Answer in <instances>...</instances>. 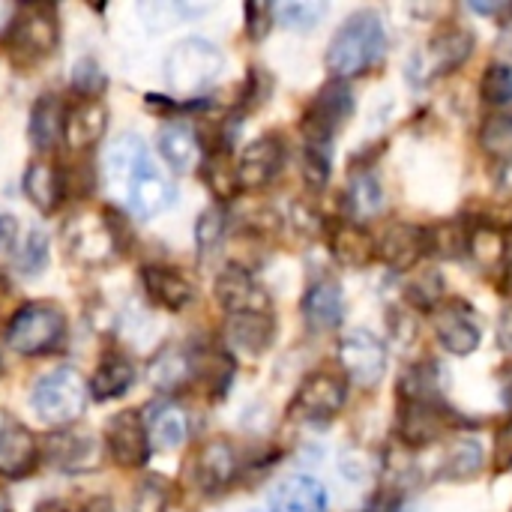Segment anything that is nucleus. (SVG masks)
Returning a JSON list of instances; mask_svg holds the SVG:
<instances>
[{
    "instance_id": "nucleus-1",
    "label": "nucleus",
    "mask_w": 512,
    "mask_h": 512,
    "mask_svg": "<svg viewBox=\"0 0 512 512\" xmlns=\"http://www.w3.org/2000/svg\"><path fill=\"white\" fill-rule=\"evenodd\" d=\"M105 186L126 204L129 213L153 219L174 201V183L156 165L150 147L138 135H120L105 153Z\"/></svg>"
},
{
    "instance_id": "nucleus-2",
    "label": "nucleus",
    "mask_w": 512,
    "mask_h": 512,
    "mask_svg": "<svg viewBox=\"0 0 512 512\" xmlns=\"http://www.w3.org/2000/svg\"><path fill=\"white\" fill-rule=\"evenodd\" d=\"M387 54V27L375 9H357L348 15L327 45V69L333 78L348 81L366 75Z\"/></svg>"
},
{
    "instance_id": "nucleus-3",
    "label": "nucleus",
    "mask_w": 512,
    "mask_h": 512,
    "mask_svg": "<svg viewBox=\"0 0 512 512\" xmlns=\"http://www.w3.org/2000/svg\"><path fill=\"white\" fill-rule=\"evenodd\" d=\"M459 426L465 417L444 396H396V438L408 450H426Z\"/></svg>"
},
{
    "instance_id": "nucleus-4",
    "label": "nucleus",
    "mask_w": 512,
    "mask_h": 512,
    "mask_svg": "<svg viewBox=\"0 0 512 512\" xmlns=\"http://www.w3.org/2000/svg\"><path fill=\"white\" fill-rule=\"evenodd\" d=\"M222 51L207 42V39H183L171 48L168 60H165V78L168 87L177 96L186 93H198L204 87H210L219 72H222Z\"/></svg>"
},
{
    "instance_id": "nucleus-5",
    "label": "nucleus",
    "mask_w": 512,
    "mask_h": 512,
    "mask_svg": "<svg viewBox=\"0 0 512 512\" xmlns=\"http://www.w3.org/2000/svg\"><path fill=\"white\" fill-rule=\"evenodd\" d=\"M66 336V315L54 303H27L6 327V345L15 354L36 357L54 351Z\"/></svg>"
},
{
    "instance_id": "nucleus-6",
    "label": "nucleus",
    "mask_w": 512,
    "mask_h": 512,
    "mask_svg": "<svg viewBox=\"0 0 512 512\" xmlns=\"http://www.w3.org/2000/svg\"><path fill=\"white\" fill-rule=\"evenodd\" d=\"M354 114V90L348 81H327L312 102L303 111V138L306 144H318V147H333V138L339 135V129L351 120Z\"/></svg>"
},
{
    "instance_id": "nucleus-7",
    "label": "nucleus",
    "mask_w": 512,
    "mask_h": 512,
    "mask_svg": "<svg viewBox=\"0 0 512 512\" xmlns=\"http://www.w3.org/2000/svg\"><path fill=\"white\" fill-rule=\"evenodd\" d=\"M57 36H60V27H57L54 6L30 3L12 18L9 33H6V48L18 63H33L54 51Z\"/></svg>"
},
{
    "instance_id": "nucleus-8",
    "label": "nucleus",
    "mask_w": 512,
    "mask_h": 512,
    "mask_svg": "<svg viewBox=\"0 0 512 512\" xmlns=\"http://www.w3.org/2000/svg\"><path fill=\"white\" fill-rule=\"evenodd\" d=\"M84 405L87 384L75 369H54L33 390V408L45 423H72L84 414Z\"/></svg>"
},
{
    "instance_id": "nucleus-9",
    "label": "nucleus",
    "mask_w": 512,
    "mask_h": 512,
    "mask_svg": "<svg viewBox=\"0 0 512 512\" xmlns=\"http://www.w3.org/2000/svg\"><path fill=\"white\" fill-rule=\"evenodd\" d=\"M471 54H474V33L459 24H444L432 33L423 54H417L420 69L411 78H420L423 84L447 78L459 72L471 60Z\"/></svg>"
},
{
    "instance_id": "nucleus-10",
    "label": "nucleus",
    "mask_w": 512,
    "mask_h": 512,
    "mask_svg": "<svg viewBox=\"0 0 512 512\" xmlns=\"http://www.w3.org/2000/svg\"><path fill=\"white\" fill-rule=\"evenodd\" d=\"M339 366L351 384L363 390H375L390 366L387 345L372 330H351L339 342Z\"/></svg>"
},
{
    "instance_id": "nucleus-11",
    "label": "nucleus",
    "mask_w": 512,
    "mask_h": 512,
    "mask_svg": "<svg viewBox=\"0 0 512 512\" xmlns=\"http://www.w3.org/2000/svg\"><path fill=\"white\" fill-rule=\"evenodd\" d=\"M348 399V384L342 375L318 369L303 378L294 402H291V417L303 423H330Z\"/></svg>"
},
{
    "instance_id": "nucleus-12",
    "label": "nucleus",
    "mask_w": 512,
    "mask_h": 512,
    "mask_svg": "<svg viewBox=\"0 0 512 512\" xmlns=\"http://www.w3.org/2000/svg\"><path fill=\"white\" fill-rule=\"evenodd\" d=\"M429 255H432V234L426 225L390 222L375 240V258H381L396 273L420 267Z\"/></svg>"
},
{
    "instance_id": "nucleus-13",
    "label": "nucleus",
    "mask_w": 512,
    "mask_h": 512,
    "mask_svg": "<svg viewBox=\"0 0 512 512\" xmlns=\"http://www.w3.org/2000/svg\"><path fill=\"white\" fill-rule=\"evenodd\" d=\"M63 240H66L69 258L87 267L105 264L117 252L114 228L108 225L105 216H96V213H78L75 219H69L63 228Z\"/></svg>"
},
{
    "instance_id": "nucleus-14",
    "label": "nucleus",
    "mask_w": 512,
    "mask_h": 512,
    "mask_svg": "<svg viewBox=\"0 0 512 512\" xmlns=\"http://www.w3.org/2000/svg\"><path fill=\"white\" fill-rule=\"evenodd\" d=\"M432 324H435L438 345L453 357H468L483 342L480 324L474 321V309L465 300H444L432 312Z\"/></svg>"
},
{
    "instance_id": "nucleus-15",
    "label": "nucleus",
    "mask_w": 512,
    "mask_h": 512,
    "mask_svg": "<svg viewBox=\"0 0 512 512\" xmlns=\"http://www.w3.org/2000/svg\"><path fill=\"white\" fill-rule=\"evenodd\" d=\"M216 300L231 315H270V294L243 267H225L216 276Z\"/></svg>"
},
{
    "instance_id": "nucleus-16",
    "label": "nucleus",
    "mask_w": 512,
    "mask_h": 512,
    "mask_svg": "<svg viewBox=\"0 0 512 512\" xmlns=\"http://www.w3.org/2000/svg\"><path fill=\"white\" fill-rule=\"evenodd\" d=\"M282 159H285V150H282V141L276 135L255 138L252 144L243 147V153L237 159V168H234L237 189H246V192L264 189L279 174Z\"/></svg>"
},
{
    "instance_id": "nucleus-17",
    "label": "nucleus",
    "mask_w": 512,
    "mask_h": 512,
    "mask_svg": "<svg viewBox=\"0 0 512 512\" xmlns=\"http://www.w3.org/2000/svg\"><path fill=\"white\" fill-rule=\"evenodd\" d=\"M36 462H39V450L30 429L15 414L0 408V477L18 480L30 474Z\"/></svg>"
},
{
    "instance_id": "nucleus-18",
    "label": "nucleus",
    "mask_w": 512,
    "mask_h": 512,
    "mask_svg": "<svg viewBox=\"0 0 512 512\" xmlns=\"http://www.w3.org/2000/svg\"><path fill=\"white\" fill-rule=\"evenodd\" d=\"M105 438H108V450H111V456H114V462L120 468H141L147 462L150 438H147L144 417L138 411H120V414H114L108 420Z\"/></svg>"
},
{
    "instance_id": "nucleus-19",
    "label": "nucleus",
    "mask_w": 512,
    "mask_h": 512,
    "mask_svg": "<svg viewBox=\"0 0 512 512\" xmlns=\"http://www.w3.org/2000/svg\"><path fill=\"white\" fill-rule=\"evenodd\" d=\"M48 459L60 471L81 474L99 465V441L84 429H60L48 438Z\"/></svg>"
},
{
    "instance_id": "nucleus-20",
    "label": "nucleus",
    "mask_w": 512,
    "mask_h": 512,
    "mask_svg": "<svg viewBox=\"0 0 512 512\" xmlns=\"http://www.w3.org/2000/svg\"><path fill=\"white\" fill-rule=\"evenodd\" d=\"M303 318H306L309 330H315V333L336 330L345 318V297H342L339 282H333V279L312 282L309 291L303 294Z\"/></svg>"
},
{
    "instance_id": "nucleus-21",
    "label": "nucleus",
    "mask_w": 512,
    "mask_h": 512,
    "mask_svg": "<svg viewBox=\"0 0 512 512\" xmlns=\"http://www.w3.org/2000/svg\"><path fill=\"white\" fill-rule=\"evenodd\" d=\"M108 126V111L99 99H81L75 102L63 117V138L72 150L93 147Z\"/></svg>"
},
{
    "instance_id": "nucleus-22",
    "label": "nucleus",
    "mask_w": 512,
    "mask_h": 512,
    "mask_svg": "<svg viewBox=\"0 0 512 512\" xmlns=\"http://www.w3.org/2000/svg\"><path fill=\"white\" fill-rule=\"evenodd\" d=\"M234 477H237V453H234V447L228 441H210L195 459V483L207 495H216L225 486H231Z\"/></svg>"
},
{
    "instance_id": "nucleus-23",
    "label": "nucleus",
    "mask_w": 512,
    "mask_h": 512,
    "mask_svg": "<svg viewBox=\"0 0 512 512\" xmlns=\"http://www.w3.org/2000/svg\"><path fill=\"white\" fill-rule=\"evenodd\" d=\"M141 279H144V288H147L150 300H153L156 306L168 309V312L186 309V306L192 303V297H195L192 282H189L183 273L171 270V267L150 264V267L141 270Z\"/></svg>"
},
{
    "instance_id": "nucleus-24",
    "label": "nucleus",
    "mask_w": 512,
    "mask_h": 512,
    "mask_svg": "<svg viewBox=\"0 0 512 512\" xmlns=\"http://www.w3.org/2000/svg\"><path fill=\"white\" fill-rule=\"evenodd\" d=\"M330 252L339 264L345 267H369L372 258H375V237L351 222V219H342V222H333L330 225Z\"/></svg>"
},
{
    "instance_id": "nucleus-25",
    "label": "nucleus",
    "mask_w": 512,
    "mask_h": 512,
    "mask_svg": "<svg viewBox=\"0 0 512 512\" xmlns=\"http://www.w3.org/2000/svg\"><path fill=\"white\" fill-rule=\"evenodd\" d=\"M486 468V450L480 444V438L474 435H459L447 444L438 477L447 483H468L474 480L480 471Z\"/></svg>"
},
{
    "instance_id": "nucleus-26",
    "label": "nucleus",
    "mask_w": 512,
    "mask_h": 512,
    "mask_svg": "<svg viewBox=\"0 0 512 512\" xmlns=\"http://www.w3.org/2000/svg\"><path fill=\"white\" fill-rule=\"evenodd\" d=\"M345 207H348V219L357 225H363L366 219H372L384 210V189H381V180L372 171V165L354 168L351 183L345 189Z\"/></svg>"
},
{
    "instance_id": "nucleus-27",
    "label": "nucleus",
    "mask_w": 512,
    "mask_h": 512,
    "mask_svg": "<svg viewBox=\"0 0 512 512\" xmlns=\"http://www.w3.org/2000/svg\"><path fill=\"white\" fill-rule=\"evenodd\" d=\"M159 150L165 156V162L180 171V174H189L198 168L201 162V141H198V132L186 123H168L162 126L159 132Z\"/></svg>"
},
{
    "instance_id": "nucleus-28",
    "label": "nucleus",
    "mask_w": 512,
    "mask_h": 512,
    "mask_svg": "<svg viewBox=\"0 0 512 512\" xmlns=\"http://www.w3.org/2000/svg\"><path fill=\"white\" fill-rule=\"evenodd\" d=\"M273 512H327V489L312 477H288L273 492Z\"/></svg>"
},
{
    "instance_id": "nucleus-29",
    "label": "nucleus",
    "mask_w": 512,
    "mask_h": 512,
    "mask_svg": "<svg viewBox=\"0 0 512 512\" xmlns=\"http://www.w3.org/2000/svg\"><path fill=\"white\" fill-rule=\"evenodd\" d=\"M276 333L273 315H231L228 318V342L243 354H261L270 348Z\"/></svg>"
},
{
    "instance_id": "nucleus-30",
    "label": "nucleus",
    "mask_w": 512,
    "mask_h": 512,
    "mask_svg": "<svg viewBox=\"0 0 512 512\" xmlns=\"http://www.w3.org/2000/svg\"><path fill=\"white\" fill-rule=\"evenodd\" d=\"M144 426L156 450H177L189 435V420L177 405H156Z\"/></svg>"
},
{
    "instance_id": "nucleus-31",
    "label": "nucleus",
    "mask_w": 512,
    "mask_h": 512,
    "mask_svg": "<svg viewBox=\"0 0 512 512\" xmlns=\"http://www.w3.org/2000/svg\"><path fill=\"white\" fill-rule=\"evenodd\" d=\"M483 153L495 162V168L512 165V108L507 111H492L477 135Z\"/></svg>"
},
{
    "instance_id": "nucleus-32",
    "label": "nucleus",
    "mask_w": 512,
    "mask_h": 512,
    "mask_svg": "<svg viewBox=\"0 0 512 512\" xmlns=\"http://www.w3.org/2000/svg\"><path fill=\"white\" fill-rule=\"evenodd\" d=\"M192 372H195V357L186 354L183 348H165L147 369L153 387H159V390H177V387L189 384Z\"/></svg>"
},
{
    "instance_id": "nucleus-33",
    "label": "nucleus",
    "mask_w": 512,
    "mask_h": 512,
    "mask_svg": "<svg viewBox=\"0 0 512 512\" xmlns=\"http://www.w3.org/2000/svg\"><path fill=\"white\" fill-rule=\"evenodd\" d=\"M24 195L39 207V210H54L63 198V183H60V174L54 165H45V162H33L27 171H24Z\"/></svg>"
},
{
    "instance_id": "nucleus-34",
    "label": "nucleus",
    "mask_w": 512,
    "mask_h": 512,
    "mask_svg": "<svg viewBox=\"0 0 512 512\" xmlns=\"http://www.w3.org/2000/svg\"><path fill=\"white\" fill-rule=\"evenodd\" d=\"M465 255H471V261L480 264V267L501 264L504 255H507V237H504V231L495 222H471Z\"/></svg>"
},
{
    "instance_id": "nucleus-35",
    "label": "nucleus",
    "mask_w": 512,
    "mask_h": 512,
    "mask_svg": "<svg viewBox=\"0 0 512 512\" xmlns=\"http://www.w3.org/2000/svg\"><path fill=\"white\" fill-rule=\"evenodd\" d=\"M135 381V369L129 360L123 357H105L99 363V369L93 372V381H90V393L99 399V402H108V399H117L129 390V384Z\"/></svg>"
},
{
    "instance_id": "nucleus-36",
    "label": "nucleus",
    "mask_w": 512,
    "mask_h": 512,
    "mask_svg": "<svg viewBox=\"0 0 512 512\" xmlns=\"http://www.w3.org/2000/svg\"><path fill=\"white\" fill-rule=\"evenodd\" d=\"M63 105L57 96H42L36 105H33V114H30V138L39 150H48L60 135H63Z\"/></svg>"
},
{
    "instance_id": "nucleus-37",
    "label": "nucleus",
    "mask_w": 512,
    "mask_h": 512,
    "mask_svg": "<svg viewBox=\"0 0 512 512\" xmlns=\"http://www.w3.org/2000/svg\"><path fill=\"white\" fill-rule=\"evenodd\" d=\"M480 96L486 105H492L495 111H507L512 105V63L495 60L483 69L480 78Z\"/></svg>"
},
{
    "instance_id": "nucleus-38",
    "label": "nucleus",
    "mask_w": 512,
    "mask_h": 512,
    "mask_svg": "<svg viewBox=\"0 0 512 512\" xmlns=\"http://www.w3.org/2000/svg\"><path fill=\"white\" fill-rule=\"evenodd\" d=\"M468 231H471V222H465V219H450L444 225L429 228V234H432V255H444V258L465 255Z\"/></svg>"
},
{
    "instance_id": "nucleus-39",
    "label": "nucleus",
    "mask_w": 512,
    "mask_h": 512,
    "mask_svg": "<svg viewBox=\"0 0 512 512\" xmlns=\"http://www.w3.org/2000/svg\"><path fill=\"white\" fill-rule=\"evenodd\" d=\"M324 15H327V3H309V0L279 3L273 9V18H279V24L288 30H312Z\"/></svg>"
},
{
    "instance_id": "nucleus-40",
    "label": "nucleus",
    "mask_w": 512,
    "mask_h": 512,
    "mask_svg": "<svg viewBox=\"0 0 512 512\" xmlns=\"http://www.w3.org/2000/svg\"><path fill=\"white\" fill-rule=\"evenodd\" d=\"M405 297L414 309H423V312H435L441 303H444V279L441 273L435 270H426L420 279H414L408 288H405Z\"/></svg>"
},
{
    "instance_id": "nucleus-41",
    "label": "nucleus",
    "mask_w": 512,
    "mask_h": 512,
    "mask_svg": "<svg viewBox=\"0 0 512 512\" xmlns=\"http://www.w3.org/2000/svg\"><path fill=\"white\" fill-rule=\"evenodd\" d=\"M330 165H333V147H318L306 144L303 147V177L309 189H324L330 180Z\"/></svg>"
},
{
    "instance_id": "nucleus-42",
    "label": "nucleus",
    "mask_w": 512,
    "mask_h": 512,
    "mask_svg": "<svg viewBox=\"0 0 512 512\" xmlns=\"http://www.w3.org/2000/svg\"><path fill=\"white\" fill-rule=\"evenodd\" d=\"M45 261H48V237H45L39 228H33V231L21 240L18 255H15V264H18L21 273L33 276V273H39V270L45 267Z\"/></svg>"
},
{
    "instance_id": "nucleus-43",
    "label": "nucleus",
    "mask_w": 512,
    "mask_h": 512,
    "mask_svg": "<svg viewBox=\"0 0 512 512\" xmlns=\"http://www.w3.org/2000/svg\"><path fill=\"white\" fill-rule=\"evenodd\" d=\"M492 471H495V474H507V471H512V411L507 414V420L498 423V429H495Z\"/></svg>"
},
{
    "instance_id": "nucleus-44",
    "label": "nucleus",
    "mask_w": 512,
    "mask_h": 512,
    "mask_svg": "<svg viewBox=\"0 0 512 512\" xmlns=\"http://www.w3.org/2000/svg\"><path fill=\"white\" fill-rule=\"evenodd\" d=\"M195 234H198V249H201V255H207L210 249H216L219 240H222V234H225V216H222V210H207V213L198 219Z\"/></svg>"
},
{
    "instance_id": "nucleus-45",
    "label": "nucleus",
    "mask_w": 512,
    "mask_h": 512,
    "mask_svg": "<svg viewBox=\"0 0 512 512\" xmlns=\"http://www.w3.org/2000/svg\"><path fill=\"white\" fill-rule=\"evenodd\" d=\"M165 504H168L165 489H162L156 480H150V483H144V486L138 489L132 512H165Z\"/></svg>"
},
{
    "instance_id": "nucleus-46",
    "label": "nucleus",
    "mask_w": 512,
    "mask_h": 512,
    "mask_svg": "<svg viewBox=\"0 0 512 512\" xmlns=\"http://www.w3.org/2000/svg\"><path fill=\"white\" fill-rule=\"evenodd\" d=\"M246 15H249V36L252 39H261L267 30H270V21H273V9L270 6H246Z\"/></svg>"
},
{
    "instance_id": "nucleus-47",
    "label": "nucleus",
    "mask_w": 512,
    "mask_h": 512,
    "mask_svg": "<svg viewBox=\"0 0 512 512\" xmlns=\"http://www.w3.org/2000/svg\"><path fill=\"white\" fill-rule=\"evenodd\" d=\"M402 510V498H399V492H393V489H381V492H375L372 495V501H369V507L366 512H399Z\"/></svg>"
},
{
    "instance_id": "nucleus-48",
    "label": "nucleus",
    "mask_w": 512,
    "mask_h": 512,
    "mask_svg": "<svg viewBox=\"0 0 512 512\" xmlns=\"http://www.w3.org/2000/svg\"><path fill=\"white\" fill-rule=\"evenodd\" d=\"M18 240V222L6 213H0V252H9Z\"/></svg>"
},
{
    "instance_id": "nucleus-49",
    "label": "nucleus",
    "mask_w": 512,
    "mask_h": 512,
    "mask_svg": "<svg viewBox=\"0 0 512 512\" xmlns=\"http://www.w3.org/2000/svg\"><path fill=\"white\" fill-rule=\"evenodd\" d=\"M498 342L504 351H512V309H507L498 321Z\"/></svg>"
},
{
    "instance_id": "nucleus-50",
    "label": "nucleus",
    "mask_w": 512,
    "mask_h": 512,
    "mask_svg": "<svg viewBox=\"0 0 512 512\" xmlns=\"http://www.w3.org/2000/svg\"><path fill=\"white\" fill-rule=\"evenodd\" d=\"M498 45L507 51L512 57V9H510V18H504V24H501V36H498Z\"/></svg>"
},
{
    "instance_id": "nucleus-51",
    "label": "nucleus",
    "mask_w": 512,
    "mask_h": 512,
    "mask_svg": "<svg viewBox=\"0 0 512 512\" xmlns=\"http://www.w3.org/2000/svg\"><path fill=\"white\" fill-rule=\"evenodd\" d=\"M498 288H501V294L512 297V261H507V264L501 267V273H498Z\"/></svg>"
},
{
    "instance_id": "nucleus-52",
    "label": "nucleus",
    "mask_w": 512,
    "mask_h": 512,
    "mask_svg": "<svg viewBox=\"0 0 512 512\" xmlns=\"http://www.w3.org/2000/svg\"><path fill=\"white\" fill-rule=\"evenodd\" d=\"M39 512H69V510H66L60 501H51V504H42V507H39Z\"/></svg>"
},
{
    "instance_id": "nucleus-53",
    "label": "nucleus",
    "mask_w": 512,
    "mask_h": 512,
    "mask_svg": "<svg viewBox=\"0 0 512 512\" xmlns=\"http://www.w3.org/2000/svg\"><path fill=\"white\" fill-rule=\"evenodd\" d=\"M0 512H9V498H6L3 489H0Z\"/></svg>"
},
{
    "instance_id": "nucleus-54",
    "label": "nucleus",
    "mask_w": 512,
    "mask_h": 512,
    "mask_svg": "<svg viewBox=\"0 0 512 512\" xmlns=\"http://www.w3.org/2000/svg\"><path fill=\"white\" fill-rule=\"evenodd\" d=\"M0 375H3V360H0Z\"/></svg>"
}]
</instances>
